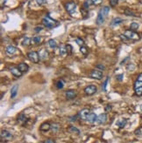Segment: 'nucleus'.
<instances>
[{
    "label": "nucleus",
    "instance_id": "bb28decb",
    "mask_svg": "<svg viewBox=\"0 0 142 143\" xmlns=\"http://www.w3.org/2000/svg\"><path fill=\"white\" fill-rule=\"evenodd\" d=\"M60 129V126L57 123H54L53 125H51V130H52L53 133H57Z\"/></svg>",
    "mask_w": 142,
    "mask_h": 143
},
{
    "label": "nucleus",
    "instance_id": "2eb2a0df",
    "mask_svg": "<svg viewBox=\"0 0 142 143\" xmlns=\"http://www.w3.org/2000/svg\"><path fill=\"white\" fill-rule=\"evenodd\" d=\"M39 55H40V58L41 59H46L48 58V52L46 51V49H41L39 51Z\"/></svg>",
    "mask_w": 142,
    "mask_h": 143
},
{
    "label": "nucleus",
    "instance_id": "c03bdc74",
    "mask_svg": "<svg viewBox=\"0 0 142 143\" xmlns=\"http://www.w3.org/2000/svg\"><path fill=\"white\" fill-rule=\"evenodd\" d=\"M96 68H98V69H101V70H105V66L104 65H101V64H98L96 66Z\"/></svg>",
    "mask_w": 142,
    "mask_h": 143
},
{
    "label": "nucleus",
    "instance_id": "ea45409f",
    "mask_svg": "<svg viewBox=\"0 0 142 143\" xmlns=\"http://www.w3.org/2000/svg\"><path fill=\"white\" fill-rule=\"evenodd\" d=\"M120 39L122 40H123L124 42H127V41H128V40H129V39H128V38H127L126 36H125V34H121L120 36Z\"/></svg>",
    "mask_w": 142,
    "mask_h": 143
},
{
    "label": "nucleus",
    "instance_id": "3c124183",
    "mask_svg": "<svg viewBox=\"0 0 142 143\" xmlns=\"http://www.w3.org/2000/svg\"><path fill=\"white\" fill-rule=\"evenodd\" d=\"M141 4H142V0H141Z\"/></svg>",
    "mask_w": 142,
    "mask_h": 143
},
{
    "label": "nucleus",
    "instance_id": "c756f323",
    "mask_svg": "<svg viewBox=\"0 0 142 143\" xmlns=\"http://www.w3.org/2000/svg\"><path fill=\"white\" fill-rule=\"evenodd\" d=\"M130 27H131V30L132 31H136L138 30L139 27V25L138 23H136V22H133L132 24H131V25H130Z\"/></svg>",
    "mask_w": 142,
    "mask_h": 143
},
{
    "label": "nucleus",
    "instance_id": "4be33fe9",
    "mask_svg": "<svg viewBox=\"0 0 142 143\" xmlns=\"http://www.w3.org/2000/svg\"><path fill=\"white\" fill-rule=\"evenodd\" d=\"M127 123V120L126 119H124V120H119L117 121V126L119 128H124L125 127Z\"/></svg>",
    "mask_w": 142,
    "mask_h": 143
},
{
    "label": "nucleus",
    "instance_id": "c9c22d12",
    "mask_svg": "<svg viewBox=\"0 0 142 143\" xmlns=\"http://www.w3.org/2000/svg\"><path fill=\"white\" fill-rule=\"evenodd\" d=\"M75 43H76L77 45H79V46H82L84 45V39H80V38H76V39H75Z\"/></svg>",
    "mask_w": 142,
    "mask_h": 143
},
{
    "label": "nucleus",
    "instance_id": "a878e982",
    "mask_svg": "<svg viewBox=\"0 0 142 143\" xmlns=\"http://www.w3.org/2000/svg\"><path fill=\"white\" fill-rule=\"evenodd\" d=\"M60 54H61V56H62V57L67 54V49H66V46H64V45H62V46H60Z\"/></svg>",
    "mask_w": 142,
    "mask_h": 143
},
{
    "label": "nucleus",
    "instance_id": "f257e3e1",
    "mask_svg": "<svg viewBox=\"0 0 142 143\" xmlns=\"http://www.w3.org/2000/svg\"><path fill=\"white\" fill-rule=\"evenodd\" d=\"M42 24L46 26V28H49V29H52V28H54L56 26L59 25V22L51 18L50 17L46 16L42 19Z\"/></svg>",
    "mask_w": 142,
    "mask_h": 143
},
{
    "label": "nucleus",
    "instance_id": "8fccbe9b",
    "mask_svg": "<svg viewBox=\"0 0 142 143\" xmlns=\"http://www.w3.org/2000/svg\"><path fill=\"white\" fill-rule=\"evenodd\" d=\"M140 110H141V111H142V105H141V106H140Z\"/></svg>",
    "mask_w": 142,
    "mask_h": 143
},
{
    "label": "nucleus",
    "instance_id": "f8f14e48",
    "mask_svg": "<svg viewBox=\"0 0 142 143\" xmlns=\"http://www.w3.org/2000/svg\"><path fill=\"white\" fill-rule=\"evenodd\" d=\"M90 113V110L85 108V109H83L82 111H80V112H79V113H78V116L80 117V119L85 120H86L87 116H88V114H89Z\"/></svg>",
    "mask_w": 142,
    "mask_h": 143
},
{
    "label": "nucleus",
    "instance_id": "39448f33",
    "mask_svg": "<svg viewBox=\"0 0 142 143\" xmlns=\"http://www.w3.org/2000/svg\"><path fill=\"white\" fill-rule=\"evenodd\" d=\"M0 136H1V140H4V141H8L13 139V134L8 130H2Z\"/></svg>",
    "mask_w": 142,
    "mask_h": 143
},
{
    "label": "nucleus",
    "instance_id": "72a5a7b5",
    "mask_svg": "<svg viewBox=\"0 0 142 143\" xmlns=\"http://www.w3.org/2000/svg\"><path fill=\"white\" fill-rule=\"evenodd\" d=\"M109 79H110V77L107 76L106 77V79L104 80V85H103L102 86V88H103V91H106V86H107V84H108V81H109Z\"/></svg>",
    "mask_w": 142,
    "mask_h": 143
},
{
    "label": "nucleus",
    "instance_id": "7ed1b4c3",
    "mask_svg": "<svg viewBox=\"0 0 142 143\" xmlns=\"http://www.w3.org/2000/svg\"><path fill=\"white\" fill-rule=\"evenodd\" d=\"M65 9L69 14H73L76 9V4L75 2H68L65 4Z\"/></svg>",
    "mask_w": 142,
    "mask_h": 143
},
{
    "label": "nucleus",
    "instance_id": "473e14b6",
    "mask_svg": "<svg viewBox=\"0 0 142 143\" xmlns=\"http://www.w3.org/2000/svg\"><path fill=\"white\" fill-rule=\"evenodd\" d=\"M41 37H34L33 39H32V41L34 43V44H40L41 42Z\"/></svg>",
    "mask_w": 142,
    "mask_h": 143
},
{
    "label": "nucleus",
    "instance_id": "a18cd8bd",
    "mask_svg": "<svg viewBox=\"0 0 142 143\" xmlns=\"http://www.w3.org/2000/svg\"><path fill=\"white\" fill-rule=\"evenodd\" d=\"M124 75L123 74H120V75H117V79L119 80V81H122V79H123Z\"/></svg>",
    "mask_w": 142,
    "mask_h": 143
},
{
    "label": "nucleus",
    "instance_id": "2f4dec72",
    "mask_svg": "<svg viewBox=\"0 0 142 143\" xmlns=\"http://www.w3.org/2000/svg\"><path fill=\"white\" fill-rule=\"evenodd\" d=\"M92 4V2H91V0H87V1H85L84 4V7L85 8V9H89V7H90V5Z\"/></svg>",
    "mask_w": 142,
    "mask_h": 143
},
{
    "label": "nucleus",
    "instance_id": "f704fd0d",
    "mask_svg": "<svg viewBox=\"0 0 142 143\" xmlns=\"http://www.w3.org/2000/svg\"><path fill=\"white\" fill-rule=\"evenodd\" d=\"M66 49H67V54L68 55H71L72 54V51H73V48L70 45H67L66 46Z\"/></svg>",
    "mask_w": 142,
    "mask_h": 143
},
{
    "label": "nucleus",
    "instance_id": "1a4fd4ad",
    "mask_svg": "<svg viewBox=\"0 0 142 143\" xmlns=\"http://www.w3.org/2000/svg\"><path fill=\"white\" fill-rule=\"evenodd\" d=\"M86 120L89 122V123H91V124H92V123H95L96 121H97V115L94 113H90L88 114V116H87Z\"/></svg>",
    "mask_w": 142,
    "mask_h": 143
},
{
    "label": "nucleus",
    "instance_id": "37998d69",
    "mask_svg": "<svg viewBox=\"0 0 142 143\" xmlns=\"http://www.w3.org/2000/svg\"><path fill=\"white\" fill-rule=\"evenodd\" d=\"M42 30H43V28L41 27V26H37V27L34 28V31L35 32H40Z\"/></svg>",
    "mask_w": 142,
    "mask_h": 143
},
{
    "label": "nucleus",
    "instance_id": "09e8293b",
    "mask_svg": "<svg viewBox=\"0 0 142 143\" xmlns=\"http://www.w3.org/2000/svg\"><path fill=\"white\" fill-rule=\"evenodd\" d=\"M140 133H141V131H140V130H139H139H136V131H135V134H137V135H139V134H140Z\"/></svg>",
    "mask_w": 142,
    "mask_h": 143
},
{
    "label": "nucleus",
    "instance_id": "aec40b11",
    "mask_svg": "<svg viewBox=\"0 0 142 143\" xmlns=\"http://www.w3.org/2000/svg\"><path fill=\"white\" fill-rule=\"evenodd\" d=\"M96 24H98V25H101L102 24L104 23V17L100 12H98V15L96 17Z\"/></svg>",
    "mask_w": 142,
    "mask_h": 143
},
{
    "label": "nucleus",
    "instance_id": "b1692460",
    "mask_svg": "<svg viewBox=\"0 0 142 143\" xmlns=\"http://www.w3.org/2000/svg\"><path fill=\"white\" fill-rule=\"evenodd\" d=\"M26 120H27V118H26V116H25L24 113H21V114L18 117V122L20 123V124H24V123H25Z\"/></svg>",
    "mask_w": 142,
    "mask_h": 143
},
{
    "label": "nucleus",
    "instance_id": "4c0bfd02",
    "mask_svg": "<svg viewBox=\"0 0 142 143\" xmlns=\"http://www.w3.org/2000/svg\"><path fill=\"white\" fill-rule=\"evenodd\" d=\"M91 2H92V4H94V5H99V4H102L103 0H91Z\"/></svg>",
    "mask_w": 142,
    "mask_h": 143
},
{
    "label": "nucleus",
    "instance_id": "7c9ffc66",
    "mask_svg": "<svg viewBox=\"0 0 142 143\" xmlns=\"http://www.w3.org/2000/svg\"><path fill=\"white\" fill-rule=\"evenodd\" d=\"M64 86V81L63 80H58L56 83V87L58 89H62Z\"/></svg>",
    "mask_w": 142,
    "mask_h": 143
},
{
    "label": "nucleus",
    "instance_id": "c85d7f7f",
    "mask_svg": "<svg viewBox=\"0 0 142 143\" xmlns=\"http://www.w3.org/2000/svg\"><path fill=\"white\" fill-rule=\"evenodd\" d=\"M31 42H32L31 39L28 38V37H25V39H24V40L22 41V45H23V46H29V45L31 44Z\"/></svg>",
    "mask_w": 142,
    "mask_h": 143
},
{
    "label": "nucleus",
    "instance_id": "5701e85b",
    "mask_svg": "<svg viewBox=\"0 0 142 143\" xmlns=\"http://www.w3.org/2000/svg\"><path fill=\"white\" fill-rule=\"evenodd\" d=\"M68 131L69 133H72V134H80V130L77 129L75 127H73V126H69L68 128Z\"/></svg>",
    "mask_w": 142,
    "mask_h": 143
},
{
    "label": "nucleus",
    "instance_id": "9b49d317",
    "mask_svg": "<svg viewBox=\"0 0 142 143\" xmlns=\"http://www.w3.org/2000/svg\"><path fill=\"white\" fill-rule=\"evenodd\" d=\"M17 48L14 47L13 46H8L5 49V52H6V54L7 55H10V56H13L17 52Z\"/></svg>",
    "mask_w": 142,
    "mask_h": 143
},
{
    "label": "nucleus",
    "instance_id": "e433bc0d",
    "mask_svg": "<svg viewBox=\"0 0 142 143\" xmlns=\"http://www.w3.org/2000/svg\"><path fill=\"white\" fill-rule=\"evenodd\" d=\"M80 51H81V52H82V53H83L84 55H87V53H88V50H87L86 47H84V46H83L80 48Z\"/></svg>",
    "mask_w": 142,
    "mask_h": 143
},
{
    "label": "nucleus",
    "instance_id": "0eeeda50",
    "mask_svg": "<svg viewBox=\"0 0 142 143\" xmlns=\"http://www.w3.org/2000/svg\"><path fill=\"white\" fill-rule=\"evenodd\" d=\"M134 91H135V93L138 96H141L142 95V81L140 80H138L134 83Z\"/></svg>",
    "mask_w": 142,
    "mask_h": 143
},
{
    "label": "nucleus",
    "instance_id": "dca6fc26",
    "mask_svg": "<svg viewBox=\"0 0 142 143\" xmlns=\"http://www.w3.org/2000/svg\"><path fill=\"white\" fill-rule=\"evenodd\" d=\"M18 90H19V85L18 84H16V85H14L12 87V89H11V98H15L16 95H17V93H18Z\"/></svg>",
    "mask_w": 142,
    "mask_h": 143
},
{
    "label": "nucleus",
    "instance_id": "4468645a",
    "mask_svg": "<svg viewBox=\"0 0 142 143\" xmlns=\"http://www.w3.org/2000/svg\"><path fill=\"white\" fill-rule=\"evenodd\" d=\"M50 129H51V125H50L48 122H44V123H42L40 128V130L42 132H47L49 131Z\"/></svg>",
    "mask_w": 142,
    "mask_h": 143
},
{
    "label": "nucleus",
    "instance_id": "f3484780",
    "mask_svg": "<svg viewBox=\"0 0 142 143\" xmlns=\"http://www.w3.org/2000/svg\"><path fill=\"white\" fill-rule=\"evenodd\" d=\"M11 73H12V74H13V76L17 77V78H19V77H20L22 75V73L20 71H19V68H15V67H13V68H11Z\"/></svg>",
    "mask_w": 142,
    "mask_h": 143
},
{
    "label": "nucleus",
    "instance_id": "6ab92c4d",
    "mask_svg": "<svg viewBox=\"0 0 142 143\" xmlns=\"http://www.w3.org/2000/svg\"><path fill=\"white\" fill-rule=\"evenodd\" d=\"M18 68H19V71H20L21 73H26V72L29 70V66H28V65H26L25 63H21V64H19Z\"/></svg>",
    "mask_w": 142,
    "mask_h": 143
},
{
    "label": "nucleus",
    "instance_id": "423d86ee",
    "mask_svg": "<svg viewBox=\"0 0 142 143\" xmlns=\"http://www.w3.org/2000/svg\"><path fill=\"white\" fill-rule=\"evenodd\" d=\"M96 91H97V88H96V85H90L84 88V93H85L87 95L95 94L96 93Z\"/></svg>",
    "mask_w": 142,
    "mask_h": 143
},
{
    "label": "nucleus",
    "instance_id": "49530a36",
    "mask_svg": "<svg viewBox=\"0 0 142 143\" xmlns=\"http://www.w3.org/2000/svg\"><path fill=\"white\" fill-rule=\"evenodd\" d=\"M105 110L106 111H111V105H107L106 107H105Z\"/></svg>",
    "mask_w": 142,
    "mask_h": 143
},
{
    "label": "nucleus",
    "instance_id": "de8ad7c7",
    "mask_svg": "<svg viewBox=\"0 0 142 143\" xmlns=\"http://www.w3.org/2000/svg\"><path fill=\"white\" fill-rule=\"evenodd\" d=\"M138 80L142 81V73H140V74L139 75V77H138Z\"/></svg>",
    "mask_w": 142,
    "mask_h": 143
},
{
    "label": "nucleus",
    "instance_id": "f03ea898",
    "mask_svg": "<svg viewBox=\"0 0 142 143\" xmlns=\"http://www.w3.org/2000/svg\"><path fill=\"white\" fill-rule=\"evenodd\" d=\"M27 58H29V60L33 62V63H35L37 64L40 61V55H39V52H31L27 54Z\"/></svg>",
    "mask_w": 142,
    "mask_h": 143
},
{
    "label": "nucleus",
    "instance_id": "412c9836",
    "mask_svg": "<svg viewBox=\"0 0 142 143\" xmlns=\"http://www.w3.org/2000/svg\"><path fill=\"white\" fill-rule=\"evenodd\" d=\"M109 12H110V7H109V6H104V7H103L102 9L100 10L99 12H100L104 18H106L109 14Z\"/></svg>",
    "mask_w": 142,
    "mask_h": 143
},
{
    "label": "nucleus",
    "instance_id": "9d476101",
    "mask_svg": "<svg viewBox=\"0 0 142 143\" xmlns=\"http://www.w3.org/2000/svg\"><path fill=\"white\" fill-rule=\"evenodd\" d=\"M65 95H66V98L68 99V100H73V99H75V98L76 97V95H77V93H76V91H75V90H68V91L66 92V93H65Z\"/></svg>",
    "mask_w": 142,
    "mask_h": 143
},
{
    "label": "nucleus",
    "instance_id": "a19ab883",
    "mask_svg": "<svg viewBox=\"0 0 142 143\" xmlns=\"http://www.w3.org/2000/svg\"><path fill=\"white\" fill-rule=\"evenodd\" d=\"M36 3L39 4V5H43L46 3V0H36Z\"/></svg>",
    "mask_w": 142,
    "mask_h": 143
},
{
    "label": "nucleus",
    "instance_id": "6e6552de",
    "mask_svg": "<svg viewBox=\"0 0 142 143\" xmlns=\"http://www.w3.org/2000/svg\"><path fill=\"white\" fill-rule=\"evenodd\" d=\"M90 78H92V79L100 80V79L103 78V73L102 72H100V71H98V70H93V71L90 72Z\"/></svg>",
    "mask_w": 142,
    "mask_h": 143
},
{
    "label": "nucleus",
    "instance_id": "393cba45",
    "mask_svg": "<svg viewBox=\"0 0 142 143\" xmlns=\"http://www.w3.org/2000/svg\"><path fill=\"white\" fill-rule=\"evenodd\" d=\"M47 44H48L50 48L52 49H55L56 47H57V43H56V41L54 39H49L48 42H47Z\"/></svg>",
    "mask_w": 142,
    "mask_h": 143
},
{
    "label": "nucleus",
    "instance_id": "79ce46f5",
    "mask_svg": "<svg viewBox=\"0 0 142 143\" xmlns=\"http://www.w3.org/2000/svg\"><path fill=\"white\" fill-rule=\"evenodd\" d=\"M43 143H55V140H53V139H46L43 141Z\"/></svg>",
    "mask_w": 142,
    "mask_h": 143
},
{
    "label": "nucleus",
    "instance_id": "cd10ccee",
    "mask_svg": "<svg viewBox=\"0 0 142 143\" xmlns=\"http://www.w3.org/2000/svg\"><path fill=\"white\" fill-rule=\"evenodd\" d=\"M125 14L126 16H130V17H138L133 11H131L130 9H125Z\"/></svg>",
    "mask_w": 142,
    "mask_h": 143
},
{
    "label": "nucleus",
    "instance_id": "58836bf2",
    "mask_svg": "<svg viewBox=\"0 0 142 143\" xmlns=\"http://www.w3.org/2000/svg\"><path fill=\"white\" fill-rule=\"evenodd\" d=\"M117 2H118V0H110V4L111 6L114 7L117 4Z\"/></svg>",
    "mask_w": 142,
    "mask_h": 143
},
{
    "label": "nucleus",
    "instance_id": "a211bd4d",
    "mask_svg": "<svg viewBox=\"0 0 142 143\" xmlns=\"http://www.w3.org/2000/svg\"><path fill=\"white\" fill-rule=\"evenodd\" d=\"M123 19L120 18H114L111 22V26H116V25H118L120 24L121 23H123Z\"/></svg>",
    "mask_w": 142,
    "mask_h": 143
},
{
    "label": "nucleus",
    "instance_id": "ddd939ff",
    "mask_svg": "<svg viewBox=\"0 0 142 143\" xmlns=\"http://www.w3.org/2000/svg\"><path fill=\"white\" fill-rule=\"evenodd\" d=\"M107 120V115L106 113H101L97 116V123L98 124H104Z\"/></svg>",
    "mask_w": 142,
    "mask_h": 143
},
{
    "label": "nucleus",
    "instance_id": "20e7f679",
    "mask_svg": "<svg viewBox=\"0 0 142 143\" xmlns=\"http://www.w3.org/2000/svg\"><path fill=\"white\" fill-rule=\"evenodd\" d=\"M125 35L129 39H133V40H138L139 39V34H137L134 31H132V30H127L125 31Z\"/></svg>",
    "mask_w": 142,
    "mask_h": 143
}]
</instances>
